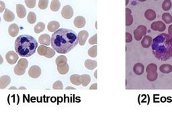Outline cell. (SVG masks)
I'll return each mask as SVG.
<instances>
[{"mask_svg":"<svg viewBox=\"0 0 172 114\" xmlns=\"http://www.w3.org/2000/svg\"><path fill=\"white\" fill-rule=\"evenodd\" d=\"M78 42L77 34L69 29H59L51 37V46L60 54L69 53L77 45Z\"/></svg>","mask_w":172,"mask_h":114,"instance_id":"6da1fadb","label":"cell"},{"mask_svg":"<svg viewBox=\"0 0 172 114\" xmlns=\"http://www.w3.org/2000/svg\"><path fill=\"white\" fill-rule=\"evenodd\" d=\"M151 48L158 60H169L172 57V36L166 33L159 34L153 39Z\"/></svg>","mask_w":172,"mask_h":114,"instance_id":"7a4b0ae2","label":"cell"},{"mask_svg":"<svg viewBox=\"0 0 172 114\" xmlns=\"http://www.w3.org/2000/svg\"><path fill=\"white\" fill-rule=\"evenodd\" d=\"M38 48V43L34 37L22 34L16 38L15 50L22 57H29L35 53Z\"/></svg>","mask_w":172,"mask_h":114,"instance_id":"3957f363","label":"cell"},{"mask_svg":"<svg viewBox=\"0 0 172 114\" xmlns=\"http://www.w3.org/2000/svg\"><path fill=\"white\" fill-rule=\"evenodd\" d=\"M146 33H147L146 26H145L143 25L139 26L133 32L134 39L137 41L141 40H142V37L146 36L145 35Z\"/></svg>","mask_w":172,"mask_h":114,"instance_id":"277c9868","label":"cell"},{"mask_svg":"<svg viewBox=\"0 0 172 114\" xmlns=\"http://www.w3.org/2000/svg\"><path fill=\"white\" fill-rule=\"evenodd\" d=\"M61 15H62L63 18L66 19H71L73 15V8L69 5H66L63 7L62 11H61Z\"/></svg>","mask_w":172,"mask_h":114,"instance_id":"5b68a950","label":"cell"},{"mask_svg":"<svg viewBox=\"0 0 172 114\" xmlns=\"http://www.w3.org/2000/svg\"><path fill=\"white\" fill-rule=\"evenodd\" d=\"M41 74V69L37 65L32 66L28 71V75L33 79H36L40 76Z\"/></svg>","mask_w":172,"mask_h":114,"instance_id":"8992f818","label":"cell"},{"mask_svg":"<svg viewBox=\"0 0 172 114\" xmlns=\"http://www.w3.org/2000/svg\"><path fill=\"white\" fill-rule=\"evenodd\" d=\"M151 28L154 31L163 32L165 30L166 25H165V24L163 22L156 21V22H153V23L151 24Z\"/></svg>","mask_w":172,"mask_h":114,"instance_id":"52a82bcc","label":"cell"},{"mask_svg":"<svg viewBox=\"0 0 172 114\" xmlns=\"http://www.w3.org/2000/svg\"><path fill=\"white\" fill-rule=\"evenodd\" d=\"M6 58L7 62L10 64H14L16 63L17 61L18 60V54L14 51H9L6 54Z\"/></svg>","mask_w":172,"mask_h":114,"instance_id":"ba28073f","label":"cell"},{"mask_svg":"<svg viewBox=\"0 0 172 114\" xmlns=\"http://www.w3.org/2000/svg\"><path fill=\"white\" fill-rule=\"evenodd\" d=\"M88 36H89V34H88V32L85 30H82L79 32L77 35L78 41L81 46L84 45L86 42V40L88 38Z\"/></svg>","mask_w":172,"mask_h":114,"instance_id":"9c48e42d","label":"cell"},{"mask_svg":"<svg viewBox=\"0 0 172 114\" xmlns=\"http://www.w3.org/2000/svg\"><path fill=\"white\" fill-rule=\"evenodd\" d=\"M85 19L83 18V16H77L75 18L74 21H73V24H74V26L77 28H82L85 25Z\"/></svg>","mask_w":172,"mask_h":114,"instance_id":"30bf717a","label":"cell"},{"mask_svg":"<svg viewBox=\"0 0 172 114\" xmlns=\"http://www.w3.org/2000/svg\"><path fill=\"white\" fill-rule=\"evenodd\" d=\"M38 43L41 44L42 45H50V44L51 43V39L50 36L47 34H45L40 36V37L38 38Z\"/></svg>","mask_w":172,"mask_h":114,"instance_id":"8fae6325","label":"cell"},{"mask_svg":"<svg viewBox=\"0 0 172 114\" xmlns=\"http://www.w3.org/2000/svg\"><path fill=\"white\" fill-rule=\"evenodd\" d=\"M16 13L18 18H24L26 15V10L23 5L17 4L16 5Z\"/></svg>","mask_w":172,"mask_h":114,"instance_id":"7c38bea8","label":"cell"},{"mask_svg":"<svg viewBox=\"0 0 172 114\" xmlns=\"http://www.w3.org/2000/svg\"><path fill=\"white\" fill-rule=\"evenodd\" d=\"M153 43V38H151V36L149 35H146L145 36L143 37V38L142 39L141 41V45L145 48H149Z\"/></svg>","mask_w":172,"mask_h":114,"instance_id":"4fadbf2b","label":"cell"},{"mask_svg":"<svg viewBox=\"0 0 172 114\" xmlns=\"http://www.w3.org/2000/svg\"><path fill=\"white\" fill-rule=\"evenodd\" d=\"M69 70V66L67 63H62L57 65V71L61 75H66Z\"/></svg>","mask_w":172,"mask_h":114,"instance_id":"5bb4252c","label":"cell"},{"mask_svg":"<svg viewBox=\"0 0 172 114\" xmlns=\"http://www.w3.org/2000/svg\"><path fill=\"white\" fill-rule=\"evenodd\" d=\"M9 34L12 37H16L19 32V27L16 24H12L8 28Z\"/></svg>","mask_w":172,"mask_h":114,"instance_id":"9a60e30c","label":"cell"},{"mask_svg":"<svg viewBox=\"0 0 172 114\" xmlns=\"http://www.w3.org/2000/svg\"><path fill=\"white\" fill-rule=\"evenodd\" d=\"M60 27V24L56 21H51L49 22L47 26L48 30L51 32H55L57 31Z\"/></svg>","mask_w":172,"mask_h":114,"instance_id":"2e32d148","label":"cell"},{"mask_svg":"<svg viewBox=\"0 0 172 114\" xmlns=\"http://www.w3.org/2000/svg\"><path fill=\"white\" fill-rule=\"evenodd\" d=\"M10 77L8 75H4L0 78V87L1 89H4L8 86L10 83Z\"/></svg>","mask_w":172,"mask_h":114,"instance_id":"e0dca14e","label":"cell"},{"mask_svg":"<svg viewBox=\"0 0 172 114\" xmlns=\"http://www.w3.org/2000/svg\"><path fill=\"white\" fill-rule=\"evenodd\" d=\"M14 18H15V16L13 12L9 10L8 9H5L4 14V19L6 22H12L13 21Z\"/></svg>","mask_w":172,"mask_h":114,"instance_id":"ac0fdd59","label":"cell"},{"mask_svg":"<svg viewBox=\"0 0 172 114\" xmlns=\"http://www.w3.org/2000/svg\"><path fill=\"white\" fill-rule=\"evenodd\" d=\"M134 73L137 75H141L145 71L144 65L141 63H136L133 66Z\"/></svg>","mask_w":172,"mask_h":114,"instance_id":"d6986e66","label":"cell"},{"mask_svg":"<svg viewBox=\"0 0 172 114\" xmlns=\"http://www.w3.org/2000/svg\"><path fill=\"white\" fill-rule=\"evenodd\" d=\"M157 14L155 13V12L151 9H149L145 12V17L147 19H148L149 21L154 20L156 18Z\"/></svg>","mask_w":172,"mask_h":114,"instance_id":"ffe728a7","label":"cell"},{"mask_svg":"<svg viewBox=\"0 0 172 114\" xmlns=\"http://www.w3.org/2000/svg\"><path fill=\"white\" fill-rule=\"evenodd\" d=\"M133 22V17L132 16V11L129 8H126V26H131Z\"/></svg>","mask_w":172,"mask_h":114,"instance_id":"44dd1931","label":"cell"},{"mask_svg":"<svg viewBox=\"0 0 172 114\" xmlns=\"http://www.w3.org/2000/svg\"><path fill=\"white\" fill-rule=\"evenodd\" d=\"M85 66L86 69L89 70H93L97 66V62L95 61L91 60V59H87L85 61Z\"/></svg>","mask_w":172,"mask_h":114,"instance_id":"7402d4cb","label":"cell"},{"mask_svg":"<svg viewBox=\"0 0 172 114\" xmlns=\"http://www.w3.org/2000/svg\"><path fill=\"white\" fill-rule=\"evenodd\" d=\"M70 81L74 85H82V82H81V75H72L70 76Z\"/></svg>","mask_w":172,"mask_h":114,"instance_id":"603a6c76","label":"cell"},{"mask_svg":"<svg viewBox=\"0 0 172 114\" xmlns=\"http://www.w3.org/2000/svg\"><path fill=\"white\" fill-rule=\"evenodd\" d=\"M159 70L162 73L169 74L172 72V65L169 64H163L159 67Z\"/></svg>","mask_w":172,"mask_h":114,"instance_id":"cb8c5ba5","label":"cell"},{"mask_svg":"<svg viewBox=\"0 0 172 114\" xmlns=\"http://www.w3.org/2000/svg\"><path fill=\"white\" fill-rule=\"evenodd\" d=\"M17 66L21 69H22V70L26 71V68L28 67V61H27L26 58L20 59L19 61L18 62V64H17Z\"/></svg>","mask_w":172,"mask_h":114,"instance_id":"d4e9b609","label":"cell"},{"mask_svg":"<svg viewBox=\"0 0 172 114\" xmlns=\"http://www.w3.org/2000/svg\"><path fill=\"white\" fill-rule=\"evenodd\" d=\"M91 81V77L88 75H81V82L83 87H86L89 85Z\"/></svg>","mask_w":172,"mask_h":114,"instance_id":"484cf974","label":"cell"},{"mask_svg":"<svg viewBox=\"0 0 172 114\" xmlns=\"http://www.w3.org/2000/svg\"><path fill=\"white\" fill-rule=\"evenodd\" d=\"M45 24H44L43 22H38V23L36 24L35 26H34V30L35 33L39 34L45 30Z\"/></svg>","mask_w":172,"mask_h":114,"instance_id":"4316f807","label":"cell"},{"mask_svg":"<svg viewBox=\"0 0 172 114\" xmlns=\"http://www.w3.org/2000/svg\"><path fill=\"white\" fill-rule=\"evenodd\" d=\"M61 7V3L57 0H53L51 4V9L53 12H57Z\"/></svg>","mask_w":172,"mask_h":114,"instance_id":"83f0119b","label":"cell"},{"mask_svg":"<svg viewBox=\"0 0 172 114\" xmlns=\"http://www.w3.org/2000/svg\"><path fill=\"white\" fill-rule=\"evenodd\" d=\"M27 20H28V23L31 24H33L36 21V15L33 12H30L28 13V17H27Z\"/></svg>","mask_w":172,"mask_h":114,"instance_id":"f1b7e54d","label":"cell"},{"mask_svg":"<svg viewBox=\"0 0 172 114\" xmlns=\"http://www.w3.org/2000/svg\"><path fill=\"white\" fill-rule=\"evenodd\" d=\"M162 19L165 24H169L172 23V16L169 13H163L162 15Z\"/></svg>","mask_w":172,"mask_h":114,"instance_id":"f546056e","label":"cell"},{"mask_svg":"<svg viewBox=\"0 0 172 114\" xmlns=\"http://www.w3.org/2000/svg\"><path fill=\"white\" fill-rule=\"evenodd\" d=\"M171 1H170V0H165L163 2V4H162V9L165 12L169 11L171 9Z\"/></svg>","mask_w":172,"mask_h":114,"instance_id":"4dcf8cb0","label":"cell"},{"mask_svg":"<svg viewBox=\"0 0 172 114\" xmlns=\"http://www.w3.org/2000/svg\"><path fill=\"white\" fill-rule=\"evenodd\" d=\"M157 66L154 63H151L148 64L146 68L147 73H154V72H157Z\"/></svg>","mask_w":172,"mask_h":114,"instance_id":"1f68e13d","label":"cell"},{"mask_svg":"<svg viewBox=\"0 0 172 114\" xmlns=\"http://www.w3.org/2000/svg\"><path fill=\"white\" fill-rule=\"evenodd\" d=\"M48 50V47L46 46L45 45H40L38 47V54H40V56H44L46 53V52H47Z\"/></svg>","mask_w":172,"mask_h":114,"instance_id":"d6a6232c","label":"cell"},{"mask_svg":"<svg viewBox=\"0 0 172 114\" xmlns=\"http://www.w3.org/2000/svg\"><path fill=\"white\" fill-rule=\"evenodd\" d=\"M88 55L92 57V58H95L97 56V46L95 45L92 46L88 50Z\"/></svg>","mask_w":172,"mask_h":114,"instance_id":"836d02e7","label":"cell"},{"mask_svg":"<svg viewBox=\"0 0 172 114\" xmlns=\"http://www.w3.org/2000/svg\"><path fill=\"white\" fill-rule=\"evenodd\" d=\"M157 77H158V74H157V72L147 73V78L149 81H155L157 80Z\"/></svg>","mask_w":172,"mask_h":114,"instance_id":"e575fe53","label":"cell"},{"mask_svg":"<svg viewBox=\"0 0 172 114\" xmlns=\"http://www.w3.org/2000/svg\"><path fill=\"white\" fill-rule=\"evenodd\" d=\"M67 57H66L65 56L61 55V56H58L57 58H56L55 63H56V65H58V64H59L67 63Z\"/></svg>","mask_w":172,"mask_h":114,"instance_id":"d590c367","label":"cell"},{"mask_svg":"<svg viewBox=\"0 0 172 114\" xmlns=\"http://www.w3.org/2000/svg\"><path fill=\"white\" fill-rule=\"evenodd\" d=\"M48 0H40L38 1V7L40 9H45L48 7Z\"/></svg>","mask_w":172,"mask_h":114,"instance_id":"8d00e7d4","label":"cell"},{"mask_svg":"<svg viewBox=\"0 0 172 114\" xmlns=\"http://www.w3.org/2000/svg\"><path fill=\"white\" fill-rule=\"evenodd\" d=\"M55 51L54 50V49H52V48H49V47H48L47 52H46V53L45 55V56L46 57V58H52V57H53L54 56H55Z\"/></svg>","mask_w":172,"mask_h":114,"instance_id":"74e56055","label":"cell"},{"mask_svg":"<svg viewBox=\"0 0 172 114\" xmlns=\"http://www.w3.org/2000/svg\"><path fill=\"white\" fill-rule=\"evenodd\" d=\"M14 73H15L16 75H19V76L23 75L26 72V71L22 70V69H21L20 68L18 67V66L17 65L15 66V67H14Z\"/></svg>","mask_w":172,"mask_h":114,"instance_id":"f35d334b","label":"cell"},{"mask_svg":"<svg viewBox=\"0 0 172 114\" xmlns=\"http://www.w3.org/2000/svg\"><path fill=\"white\" fill-rule=\"evenodd\" d=\"M53 88L54 89H63V83L61 82V81H56L55 83H54L53 85Z\"/></svg>","mask_w":172,"mask_h":114,"instance_id":"ab89813d","label":"cell"},{"mask_svg":"<svg viewBox=\"0 0 172 114\" xmlns=\"http://www.w3.org/2000/svg\"><path fill=\"white\" fill-rule=\"evenodd\" d=\"M36 1L35 0H26L25 1L26 5L29 8H34L36 6Z\"/></svg>","mask_w":172,"mask_h":114,"instance_id":"60d3db41","label":"cell"},{"mask_svg":"<svg viewBox=\"0 0 172 114\" xmlns=\"http://www.w3.org/2000/svg\"><path fill=\"white\" fill-rule=\"evenodd\" d=\"M89 43L90 44H97V34H94L92 37H91L89 40Z\"/></svg>","mask_w":172,"mask_h":114,"instance_id":"b9f144b4","label":"cell"},{"mask_svg":"<svg viewBox=\"0 0 172 114\" xmlns=\"http://www.w3.org/2000/svg\"><path fill=\"white\" fill-rule=\"evenodd\" d=\"M132 40V35L129 32H126V43H131Z\"/></svg>","mask_w":172,"mask_h":114,"instance_id":"7bdbcfd3","label":"cell"},{"mask_svg":"<svg viewBox=\"0 0 172 114\" xmlns=\"http://www.w3.org/2000/svg\"><path fill=\"white\" fill-rule=\"evenodd\" d=\"M5 4L2 1H0V12H2L4 11V9H5Z\"/></svg>","mask_w":172,"mask_h":114,"instance_id":"ee69618b","label":"cell"},{"mask_svg":"<svg viewBox=\"0 0 172 114\" xmlns=\"http://www.w3.org/2000/svg\"><path fill=\"white\" fill-rule=\"evenodd\" d=\"M168 34H169L171 36H172V24L168 27Z\"/></svg>","mask_w":172,"mask_h":114,"instance_id":"f6af8a7d","label":"cell"},{"mask_svg":"<svg viewBox=\"0 0 172 114\" xmlns=\"http://www.w3.org/2000/svg\"><path fill=\"white\" fill-rule=\"evenodd\" d=\"M90 90H92V89H95V90H96L97 89V83H94V85H92L90 87Z\"/></svg>","mask_w":172,"mask_h":114,"instance_id":"bcb514c9","label":"cell"},{"mask_svg":"<svg viewBox=\"0 0 172 114\" xmlns=\"http://www.w3.org/2000/svg\"><path fill=\"white\" fill-rule=\"evenodd\" d=\"M65 89H73V90H75V88H73V87H66Z\"/></svg>","mask_w":172,"mask_h":114,"instance_id":"7dc6e473","label":"cell"},{"mask_svg":"<svg viewBox=\"0 0 172 114\" xmlns=\"http://www.w3.org/2000/svg\"><path fill=\"white\" fill-rule=\"evenodd\" d=\"M97 71H95V73H94V76H95V79H97Z\"/></svg>","mask_w":172,"mask_h":114,"instance_id":"c3c4849f","label":"cell"},{"mask_svg":"<svg viewBox=\"0 0 172 114\" xmlns=\"http://www.w3.org/2000/svg\"><path fill=\"white\" fill-rule=\"evenodd\" d=\"M9 89H16V87H12L9 88Z\"/></svg>","mask_w":172,"mask_h":114,"instance_id":"681fc988","label":"cell"},{"mask_svg":"<svg viewBox=\"0 0 172 114\" xmlns=\"http://www.w3.org/2000/svg\"><path fill=\"white\" fill-rule=\"evenodd\" d=\"M19 89H26L25 87H20Z\"/></svg>","mask_w":172,"mask_h":114,"instance_id":"f907efd6","label":"cell"}]
</instances>
